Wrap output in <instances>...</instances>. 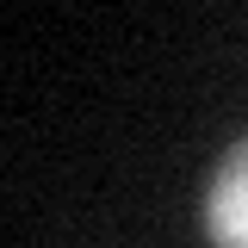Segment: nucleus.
<instances>
[{
    "instance_id": "f257e3e1",
    "label": "nucleus",
    "mask_w": 248,
    "mask_h": 248,
    "mask_svg": "<svg viewBox=\"0 0 248 248\" xmlns=\"http://www.w3.org/2000/svg\"><path fill=\"white\" fill-rule=\"evenodd\" d=\"M199 217H205V242L211 248H248V137H236L217 155Z\"/></svg>"
}]
</instances>
